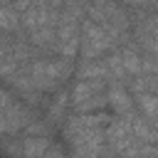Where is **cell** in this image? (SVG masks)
<instances>
[{"label": "cell", "mask_w": 158, "mask_h": 158, "mask_svg": "<svg viewBox=\"0 0 158 158\" xmlns=\"http://www.w3.org/2000/svg\"><path fill=\"white\" fill-rule=\"evenodd\" d=\"M109 104H111V106H114V111H116L118 116H123V118L136 116L133 101L128 99L126 89H123L121 84H116V81H111V84H109Z\"/></svg>", "instance_id": "obj_8"}, {"label": "cell", "mask_w": 158, "mask_h": 158, "mask_svg": "<svg viewBox=\"0 0 158 158\" xmlns=\"http://www.w3.org/2000/svg\"><path fill=\"white\" fill-rule=\"evenodd\" d=\"M111 123V116L106 114H79L67 118L64 123V138L69 146L72 158H101L106 126Z\"/></svg>", "instance_id": "obj_1"}, {"label": "cell", "mask_w": 158, "mask_h": 158, "mask_svg": "<svg viewBox=\"0 0 158 158\" xmlns=\"http://www.w3.org/2000/svg\"><path fill=\"white\" fill-rule=\"evenodd\" d=\"M148 158H158V153H156V156H148Z\"/></svg>", "instance_id": "obj_13"}, {"label": "cell", "mask_w": 158, "mask_h": 158, "mask_svg": "<svg viewBox=\"0 0 158 158\" xmlns=\"http://www.w3.org/2000/svg\"><path fill=\"white\" fill-rule=\"evenodd\" d=\"M64 99H67V96L59 94V96L52 101V109H49V121H52V123L57 121V116H62V111H64Z\"/></svg>", "instance_id": "obj_11"}, {"label": "cell", "mask_w": 158, "mask_h": 158, "mask_svg": "<svg viewBox=\"0 0 158 158\" xmlns=\"http://www.w3.org/2000/svg\"><path fill=\"white\" fill-rule=\"evenodd\" d=\"M22 126H30V114L20 106V101H15L10 96V91L2 94V133L5 138L17 133Z\"/></svg>", "instance_id": "obj_6"}, {"label": "cell", "mask_w": 158, "mask_h": 158, "mask_svg": "<svg viewBox=\"0 0 158 158\" xmlns=\"http://www.w3.org/2000/svg\"><path fill=\"white\" fill-rule=\"evenodd\" d=\"M89 20L99 22L104 30H109L114 37H118L121 32H126L128 20L126 15L118 10V5L114 0H91L89 2Z\"/></svg>", "instance_id": "obj_5"}, {"label": "cell", "mask_w": 158, "mask_h": 158, "mask_svg": "<svg viewBox=\"0 0 158 158\" xmlns=\"http://www.w3.org/2000/svg\"><path fill=\"white\" fill-rule=\"evenodd\" d=\"M121 62H123L126 74H138V72L143 69V59H141L133 49H123V52H121Z\"/></svg>", "instance_id": "obj_10"}, {"label": "cell", "mask_w": 158, "mask_h": 158, "mask_svg": "<svg viewBox=\"0 0 158 158\" xmlns=\"http://www.w3.org/2000/svg\"><path fill=\"white\" fill-rule=\"evenodd\" d=\"M136 104L141 106V111H143V116L151 121V126L158 128V94H146V91H141V94L136 96Z\"/></svg>", "instance_id": "obj_9"}, {"label": "cell", "mask_w": 158, "mask_h": 158, "mask_svg": "<svg viewBox=\"0 0 158 158\" xmlns=\"http://www.w3.org/2000/svg\"><path fill=\"white\" fill-rule=\"evenodd\" d=\"M42 158H67V156H64V151H62V148H59L57 143H52V146L47 148V153H44Z\"/></svg>", "instance_id": "obj_12"}, {"label": "cell", "mask_w": 158, "mask_h": 158, "mask_svg": "<svg viewBox=\"0 0 158 158\" xmlns=\"http://www.w3.org/2000/svg\"><path fill=\"white\" fill-rule=\"evenodd\" d=\"M72 74V62L69 59H37L25 69V77L37 91L57 89L67 77Z\"/></svg>", "instance_id": "obj_2"}, {"label": "cell", "mask_w": 158, "mask_h": 158, "mask_svg": "<svg viewBox=\"0 0 158 158\" xmlns=\"http://www.w3.org/2000/svg\"><path fill=\"white\" fill-rule=\"evenodd\" d=\"M49 146H52V141L44 133H27L20 141V156L17 158H42Z\"/></svg>", "instance_id": "obj_7"}, {"label": "cell", "mask_w": 158, "mask_h": 158, "mask_svg": "<svg viewBox=\"0 0 158 158\" xmlns=\"http://www.w3.org/2000/svg\"><path fill=\"white\" fill-rule=\"evenodd\" d=\"M109 104V86L104 79H79L72 89V106L79 114H94Z\"/></svg>", "instance_id": "obj_3"}, {"label": "cell", "mask_w": 158, "mask_h": 158, "mask_svg": "<svg viewBox=\"0 0 158 158\" xmlns=\"http://www.w3.org/2000/svg\"><path fill=\"white\" fill-rule=\"evenodd\" d=\"M116 37L109 32V30H104L99 22H94V20H84V25H81V47H79V54H81V59H96L99 54H104V52H109L116 42H114Z\"/></svg>", "instance_id": "obj_4"}]
</instances>
